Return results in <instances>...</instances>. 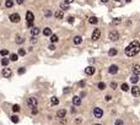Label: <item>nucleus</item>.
I'll return each mask as SVG.
<instances>
[{"label": "nucleus", "mask_w": 140, "mask_h": 125, "mask_svg": "<svg viewBox=\"0 0 140 125\" xmlns=\"http://www.w3.org/2000/svg\"><path fill=\"white\" fill-rule=\"evenodd\" d=\"M140 52V43L138 41H133L128 44V47L124 49V53L127 57H135Z\"/></svg>", "instance_id": "f257e3e1"}, {"label": "nucleus", "mask_w": 140, "mask_h": 125, "mask_svg": "<svg viewBox=\"0 0 140 125\" xmlns=\"http://www.w3.org/2000/svg\"><path fill=\"white\" fill-rule=\"evenodd\" d=\"M27 104H28V107L30 108H37V106H38V101H37L35 97H30V98L27 99Z\"/></svg>", "instance_id": "f03ea898"}, {"label": "nucleus", "mask_w": 140, "mask_h": 125, "mask_svg": "<svg viewBox=\"0 0 140 125\" xmlns=\"http://www.w3.org/2000/svg\"><path fill=\"white\" fill-rule=\"evenodd\" d=\"M109 39L111 41H113V42H114V41H117L118 39V38H119V33H118V31H116V30H112L111 32H109Z\"/></svg>", "instance_id": "7ed1b4c3"}, {"label": "nucleus", "mask_w": 140, "mask_h": 125, "mask_svg": "<svg viewBox=\"0 0 140 125\" xmlns=\"http://www.w3.org/2000/svg\"><path fill=\"white\" fill-rule=\"evenodd\" d=\"M93 117H95V118H97V119L102 118V117H103V110H102L101 108L96 107L95 109H93Z\"/></svg>", "instance_id": "20e7f679"}, {"label": "nucleus", "mask_w": 140, "mask_h": 125, "mask_svg": "<svg viewBox=\"0 0 140 125\" xmlns=\"http://www.w3.org/2000/svg\"><path fill=\"white\" fill-rule=\"evenodd\" d=\"M1 75L4 76V77H6V79L11 77V76H12L11 69H9V68H4V69H3V71H1Z\"/></svg>", "instance_id": "39448f33"}, {"label": "nucleus", "mask_w": 140, "mask_h": 125, "mask_svg": "<svg viewBox=\"0 0 140 125\" xmlns=\"http://www.w3.org/2000/svg\"><path fill=\"white\" fill-rule=\"evenodd\" d=\"M9 19H10V21H11L12 23H19V22H20V20H21V17H20V15H19V14H11Z\"/></svg>", "instance_id": "423d86ee"}, {"label": "nucleus", "mask_w": 140, "mask_h": 125, "mask_svg": "<svg viewBox=\"0 0 140 125\" xmlns=\"http://www.w3.org/2000/svg\"><path fill=\"white\" fill-rule=\"evenodd\" d=\"M108 72L111 74V75H114V74H117L118 72V66L116 64H112L111 66L108 68Z\"/></svg>", "instance_id": "0eeeda50"}, {"label": "nucleus", "mask_w": 140, "mask_h": 125, "mask_svg": "<svg viewBox=\"0 0 140 125\" xmlns=\"http://www.w3.org/2000/svg\"><path fill=\"white\" fill-rule=\"evenodd\" d=\"M26 20H27V22H33L35 20V15L32 11H27L26 12Z\"/></svg>", "instance_id": "6e6552de"}, {"label": "nucleus", "mask_w": 140, "mask_h": 125, "mask_svg": "<svg viewBox=\"0 0 140 125\" xmlns=\"http://www.w3.org/2000/svg\"><path fill=\"white\" fill-rule=\"evenodd\" d=\"M100 37H101V31H100V28H96L92 33V41H97Z\"/></svg>", "instance_id": "1a4fd4ad"}, {"label": "nucleus", "mask_w": 140, "mask_h": 125, "mask_svg": "<svg viewBox=\"0 0 140 125\" xmlns=\"http://www.w3.org/2000/svg\"><path fill=\"white\" fill-rule=\"evenodd\" d=\"M73 103H74V106H80L81 104V97H79V96H74L73 97Z\"/></svg>", "instance_id": "9d476101"}, {"label": "nucleus", "mask_w": 140, "mask_h": 125, "mask_svg": "<svg viewBox=\"0 0 140 125\" xmlns=\"http://www.w3.org/2000/svg\"><path fill=\"white\" fill-rule=\"evenodd\" d=\"M54 16H55V19L62 20V19L64 17V11H63V10H58V11L54 12Z\"/></svg>", "instance_id": "9b49d317"}, {"label": "nucleus", "mask_w": 140, "mask_h": 125, "mask_svg": "<svg viewBox=\"0 0 140 125\" xmlns=\"http://www.w3.org/2000/svg\"><path fill=\"white\" fill-rule=\"evenodd\" d=\"M132 93H133L134 97H138V96L140 95V88L136 87V86H134V87L132 88Z\"/></svg>", "instance_id": "f8f14e48"}, {"label": "nucleus", "mask_w": 140, "mask_h": 125, "mask_svg": "<svg viewBox=\"0 0 140 125\" xmlns=\"http://www.w3.org/2000/svg\"><path fill=\"white\" fill-rule=\"evenodd\" d=\"M85 72L87 74V75H93L95 74V68L93 66H87L85 69Z\"/></svg>", "instance_id": "ddd939ff"}, {"label": "nucleus", "mask_w": 140, "mask_h": 125, "mask_svg": "<svg viewBox=\"0 0 140 125\" xmlns=\"http://www.w3.org/2000/svg\"><path fill=\"white\" fill-rule=\"evenodd\" d=\"M39 28H38V27H32V28H31V34L32 36H38L39 34Z\"/></svg>", "instance_id": "4468645a"}, {"label": "nucleus", "mask_w": 140, "mask_h": 125, "mask_svg": "<svg viewBox=\"0 0 140 125\" xmlns=\"http://www.w3.org/2000/svg\"><path fill=\"white\" fill-rule=\"evenodd\" d=\"M74 43H75V44H81V43H82V37L81 36H75L74 37Z\"/></svg>", "instance_id": "2eb2a0df"}, {"label": "nucleus", "mask_w": 140, "mask_h": 125, "mask_svg": "<svg viewBox=\"0 0 140 125\" xmlns=\"http://www.w3.org/2000/svg\"><path fill=\"white\" fill-rule=\"evenodd\" d=\"M65 115H66V110L65 109H60V110L57 112V117L58 118H64Z\"/></svg>", "instance_id": "dca6fc26"}, {"label": "nucleus", "mask_w": 140, "mask_h": 125, "mask_svg": "<svg viewBox=\"0 0 140 125\" xmlns=\"http://www.w3.org/2000/svg\"><path fill=\"white\" fill-rule=\"evenodd\" d=\"M133 71H134V75H140V65H138V64H135L133 66Z\"/></svg>", "instance_id": "f3484780"}, {"label": "nucleus", "mask_w": 140, "mask_h": 125, "mask_svg": "<svg viewBox=\"0 0 140 125\" xmlns=\"http://www.w3.org/2000/svg\"><path fill=\"white\" fill-rule=\"evenodd\" d=\"M43 34L44 36H47V37H51L53 33H52V30L49 28V27H46L44 30H43Z\"/></svg>", "instance_id": "a211bd4d"}, {"label": "nucleus", "mask_w": 140, "mask_h": 125, "mask_svg": "<svg viewBox=\"0 0 140 125\" xmlns=\"http://www.w3.org/2000/svg\"><path fill=\"white\" fill-rule=\"evenodd\" d=\"M89 22H90L91 25H96V23L98 22V19L96 17V16H92V17H90V19H89Z\"/></svg>", "instance_id": "6ab92c4d"}, {"label": "nucleus", "mask_w": 140, "mask_h": 125, "mask_svg": "<svg viewBox=\"0 0 140 125\" xmlns=\"http://www.w3.org/2000/svg\"><path fill=\"white\" fill-rule=\"evenodd\" d=\"M51 103H52V106L59 104V98H58V97H52V98H51Z\"/></svg>", "instance_id": "aec40b11"}, {"label": "nucleus", "mask_w": 140, "mask_h": 125, "mask_svg": "<svg viewBox=\"0 0 140 125\" xmlns=\"http://www.w3.org/2000/svg\"><path fill=\"white\" fill-rule=\"evenodd\" d=\"M5 6H6L8 9H11L14 6V1L12 0H6V1H5Z\"/></svg>", "instance_id": "412c9836"}, {"label": "nucleus", "mask_w": 140, "mask_h": 125, "mask_svg": "<svg viewBox=\"0 0 140 125\" xmlns=\"http://www.w3.org/2000/svg\"><path fill=\"white\" fill-rule=\"evenodd\" d=\"M60 9L63 10V11H66V10H69V4H66L65 1L60 4Z\"/></svg>", "instance_id": "4be33fe9"}, {"label": "nucleus", "mask_w": 140, "mask_h": 125, "mask_svg": "<svg viewBox=\"0 0 140 125\" xmlns=\"http://www.w3.org/2000/svg\"><path fill=\"white\" fill-rule=\"evenodd\" d=\"M138 81H139V76L138 75H133L132 77H130V82L132 83H136Z\"/></svg>", "instance_id": "5701e85b"}, {"label": "nucleus", "mask_w": 140, "mask_h": 125, "mask_svg": "<svg viewBox=\"0 0 140 125\" xmlns=\"http://www.w3.org/2000/svg\"><path fill=\"white\" fill-rule=\"evenodd\" d=\"M9 63H10V59L9 58H3L1 59V65H3V66H8Z\"/></svg>", "instance_id": "b1692460"}, {"label": "nucleus", "mask_w": 140, "mask_h": 125, "mask_svg": "<svg viewBox=\"0 0 140 125\" xmlns=\"http://www.w3.org/2000/svg\"><path fill=\"white\" fill-rule=\"evenodd\" d=\"M117 49L116 48H112V49H109V52H108V55L109 57H114V55H117Z\"/></svg>", "instance_id": "393cba45"}, {"label": "nucleus", "mask_w": 140, "mask_h": 125, "mask_svg": "<svg viewBox=\"0 0 140 125\" xmlns=\"http://www.w3.org/2000/svg\"><path fill=\"white\" fill-rule=\"evenodd\" d=\"M58 41H59V38H58L57 34H52V36H51V42H52V43H57Z\"/></svg>", "instance_id": "a878e982"}, {"label": "nucleus", "mask_w": 140, "mask_h": 125, "mask_svg": "<svg viewBox=\"0 0 140 125\" xmlns=\"http://www.w3.org/2000/svg\"><path fill=\"white\" fill-rule=\"evenodd\" d=\"M17 59H19L17 54H10V60H11V61H16Z\"/></svg>", "instance_id": "bb28decb"}, {"label": "nucleus", "mask_w": 140, "mask_h": 125, "mask_svg": "<svg viewBox=\"0 0 140 125\" xmlns=\"http://www.w3.org/2000/svg\"><path fill=\"white\" fill-rule=\"evenodd\" d=\"M10 119H11V121H12L14 124L19 123V117H17V115H11V117H10Z\"/></svg>", "instance_id": "cd10ccee"}, {"label": "nucleus", "mask_w": 140, "mask_h": 125, "mask_svg": "<svg viewBox=\"0 0 140 125\" xmlns=\"http://www.w3.org/2000/svg\"><path fill=\"white\" fill-rule=\"evenodd\" d=\"M0 55H1V57L9 55V50H8V49H1V50H0Z\"/></svg>", "instance_id": "c85d7f7f"}, {"label": "nucleus", "mask_w": 140, "mask_h": 125, "mask_svg": "<svg viewBox=\"0 0 140 125\" xmlns=\"http://www.w3.org/2000/svg\"><path fill=\"white\" fill-rule=\"evenodd\" d=\"M97 87H98V90L102 91V90H105V88H106V83H105V82H100V83L97 85Z\"/></svg>", "instance_id": "c756f323"}, {"label": "nucleus", "mask_w": 140, "mask_h": 125, "mask_svg": "<svg viewBox=\"0 0 140 125\" xmlns=\"http://www.w3.org/2000/svg\"><path fill=\"white\" fill-rule=\"evenodd\" d=\"M12 110H14L15 113L20 112V106H19V104H14V106H12Z\"/></svg>", "instance_id": "7c9ffc66"}, {"label": "nucleus", "mask_w": 140, "mask_h": 125, "mask_svg": "<svg viewBox=\"0 0 140 125\" xmlns=\"http://www.w3.org/2000/svg\"><path fill=\"white\" fill-rule=\"evenodd\" d=\"M25 54H26L25 49H23V48H20V49H19V54H17V55H20V57H23Z\"/></svg>", "instance_id": "2f4dec72"}, {"label": "nucleus", "mask_w": 140, "mask_h": 125, "mask_svg": "<svg viewBox=\"0 0 140 125\" xmlns=\"http://www.w3.org/2000/svg\"><path fill=\"white\" fill-rule=\"evenodd\" d=\"M121 88H122V91H124V92H127L128 91V85L127 83H122V86H121Z\"/></svg>", "instance_id": "473e14b6"}, {"label": "nucleus", "mask_w": 140, "mask_h": 125, "mask_svg": "<svg viewBox=\"0 0 140 125\" xmlns=\"http://www.w3.org/2000/svg\"><path fill=\"white\" fill-rule=\"evenodd\" d=\"M121 21H122L121 19H114V20L112 21V25H114V26H116V25H119V23H121Z\"/></svg>", "instance_id": "72a5a7b5"}, {"label": "nucleus", "mask_w": 140, "mask_h": 125, "mask_svg": "<svg viewBox=\"0 0 140 125\" xmlns=\"http://www.w3.org/2000/svg\"><path fill=\"white\" fill-rule=\"evenodd\" d=\"M16 43H23V38H21L20 36L16 37Z\"/></svg>", "instance_id": "f704fd0d"}, {"label": "nucleus", "mask_w": 140, "mask_h": 125, "mask_svg": "<svg viewBox=\"0 0 140 125\" xmlns=\"http://www.w3.org/2000/svg\"><path fill=\"white\" fill-rule=\"evenodd\" d=\"M17 72H19V75H22V74L26 72V69H25V68H21V69H19V71H17Z\"/></svg>", "instance_id": "c9c22d12"}, {"label": "nucleus", "mask_w": 140, "mask_h": 125, "mask_svg": "<svg viewBox=\"0 0 140 125\" xmlns=\"http://www.w3.org/2000/svg\"><path fill=\"white\" fill-rule=\"evenodd\" d=\"M114 125H123V120H122V119H117Z\"/></svg>", "instance_id": "e433bc0d"}, {"label": "nucleus", "mask_w": 140, "mask_h": 125, "mask_svg": "<svg viewBox=\"0 0 140 125\" xmlns=\"http://www.w3.org/2000/svg\"><path fill=\"white\" fill-rule=\"evenodd\" d=\"M68 22L69 23H74V17H73V16H69V17H68Z\"/></svg>", "instance_id": "4c0bfd02"}, {"label": "nucleus", "mask_w": 140, "mask_h": 125, "mask_svg": "<svg viewBox=\"0 0 140 125\" xmlns=\"http://www.w3.org/2000/svg\"><path fill=\"white\" fill-rule=\"evenodd\" d=\"M44 15H46V17H49V16L52 15V12H51V10H47V11L44 12Z\"/></svg>", "instance_id": "58836bf2"}, {"label": "nucleus", "mask_w": 140, "mask_h": 125, "mask_svg": "<svg viewBox=\"0 0 140 125\" xmlns=\"http://www.w3.org/2000/svg\"><path fill=\"white\" fill-rule=\"evenodd\" d=\"M105 99H106L107 102H108V101H111V99H112V96H111V95H107V96L105 97Z\"/></svg>", "instance_id": "ea45409f"}, {"label": "nucleus", "mask_w": 140, "mask_h": 125, "mask_svg": "<svg viewBox=\"0 0 140 125\" xmlns=\"http://www.w3.org/2000/svg\"><path fill=\"white\" fill-rule=\"evenodd\" d=\"M111 87H112L113 90H116V88H117V83H116V82H112V83H111Z\"/></svg>", "instance_id": "a19ab883"}, {"label": "nucleus", "mask_w": 140, "mask_h": 125, "mask_svg": "<svg viewBox=\"0 0 140 125\" xmlns=\"http://www.w3.org/2000/svg\"><path fill=\"white\" fill-rule=\"evenodd\" d=\"M37 113H38V109H37V108H33V109H32V114L35 115V114H37Z\"/></svg>", "instance_id": "79ce46f5"}, {"label": "nucleus", "mask_w": 140, "mask_h": 125, "mask_svg": "<svg viewBox=\"0 0 140 125\" xmlns=\"http://www.w3.org/2000/svg\"><path fill=\"white\" fill-rule=\"evenodd\" d=\"M54 49H55V45L54 44H51L49 45V50H54Z\"/></svg>", "instance_id": "37998d69"}, {"label": "nucleus", "mask_w": 140, "mask_h": 125, "mask_svg": "<svg viewBox=\"0 0 140 125\" xmlns=\"http://www.w3.org/2000/svg\"><path fill=\"white\" fill-rule=\"evenodd\" d=\"M23 1H25V0H16V3H17L19 5H22V4H23Z\"/></svg>", "instance_id": "c03bdc74"}, {"label": "nucleus", "mask_w": 140, "mask_h": 125, "mask_svg": "<svg viewBox=\"0 0 140 125\" xmlns=\"http://www.w3.org/2000/svg\"><path fill=\"white\" fill-rule=\"evenodd\" d=\"M80 86H81V87H84V86H85V81H80Z\"/></svg>", "instance_id": "a18cd8bd"}, {"label": "nucleus", "mask_w": 140, "mask_h": 125, "mask_svg": "<svg viewBox=\"0 0 140 125\" xmlns=\"http://www.w3.org/2000/svg\"><path fill=\"white\" fill-rule=\"evenodd\" d=\"M27 26L28 27H33V22H27Z\"/></svg>", "instance_id": "49530a36"}, {"label": "nucleus", "mask_w": 140, "mask_h": 125, "mask_svg": "<svg viewBox=\"0 0 140 125\" xmlns=\"http://www.w3.org/2000/svg\"><path fill=\"white\" fill-rule=\"evenodd\" d=\"M73 1H74V0H65V3H66V4H71Z\"/></svg>", "instance_id": "de8ad7c7"}, {"label": "nucleus", "mask_w": 140, "mask_h": 125, "mask_svg": "<svg viewBox=\"0 0 140 125\" xmlns=\"http://www.w3.org/2000/svg\"><path fill=\"white\" fill-rule=\"evenodd\" d=\"M68 91H70V88H64V93H66Z\"/></svg>", "instance_id": "09e8293b"}, {"label": "nucleus", "mask_w": 140, "mask_h": 125, "mask_svg": "<svg viewBox=\"0 0 140 125\" xmlns=\"http://www.w3.org/2000/svg\"><path fill=\"white\" fill-rule=\"evenodd\" d=\"M102 3H108V0H101Z\"/></svg>", "instance_id": "8fccbe9b"}, {"label": "nucleus", "mask_w": 140, "mask_h": 125, "mask_svg": "<svg viewBox=\"0 0 140 125\" xmlns=\"http://www.w3.org/2000/svg\"><path fill=\"white\" fill-rule=\"evenodd\" d=\"M125 1H127V3H130V1H132V0H125Z\"/></svg>", "instance_id": "3c124183"}, {"label": "nucleus", "mask_w": 140, "mask_h": 125, "mask_svg": "<svg viewBox=\"0 0 140 125\" xmlns=\"http://www.w3.org/2000/svg\"><path fill=\"white\" fill-rule=\"evenodd\" d=\"M96 125H101V124H96Z\"/></svg>", "instance_id": "603ef678"}]
</instances>
